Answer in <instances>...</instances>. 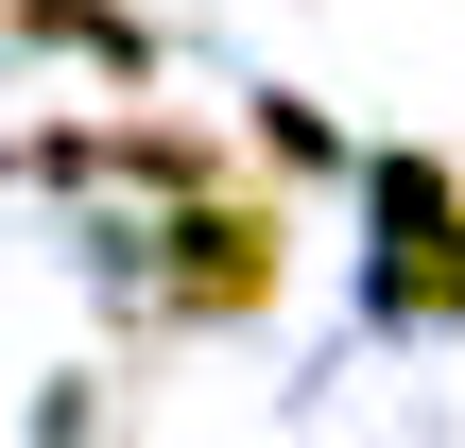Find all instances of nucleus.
I'll list each match as a JSON object with an SVG mask.
<instances>
[{
    "mask_svg": "<svg viewBox=\"0 0 465 448\" xmlns=\"http://www.w3.org/2000/svg\"><path fill=\"white\" fill-rule=\"evenodd\" d=\"M380 311H465V190L380 173Z\"/></svg>",
    "mask_w": 465,
    "mask_h": 448,
    "instance_id": "1",
    "label": "nucleus"
},
{
    "mask_svg": "<svg viewBox=\"0 0 465 448\" xmlns=\"http://www.w3.org/2000/svg\"><path fill=\"white\" fill-rule=\"evenodd\" d=\"M155 276H173V311H276V224L259 207H190Z\"/></svg>",
    "mask_w": 465,
    "mask_h": 448,
    "instance_id": "2",
    "label": "nucleus"
}]
</instances>
